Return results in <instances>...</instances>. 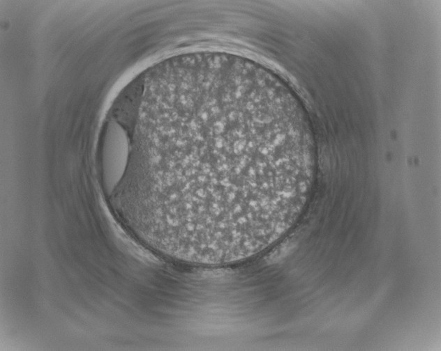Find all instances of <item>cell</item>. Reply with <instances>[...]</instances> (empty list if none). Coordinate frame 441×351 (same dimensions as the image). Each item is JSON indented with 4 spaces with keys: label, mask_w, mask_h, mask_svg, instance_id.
<instances>
[{
    "label": "cell",
    "mask_w": 441,
    "mask_h": 351,
    "mask_svg": "<svg viewBox=\"0 0 441 351\" xmlns=\"http://www.w3.org/2000/svg\"><path fill=\"white\" fill-rule=\"evenodd\" d=\"M141 107L124 173L160 235L228 249L266 240L303 209L315 178L305 114L269 69L199 52L163 65Z\"/></svg>",
    "instance_id": "6da1fadb"
}]
</instances>
